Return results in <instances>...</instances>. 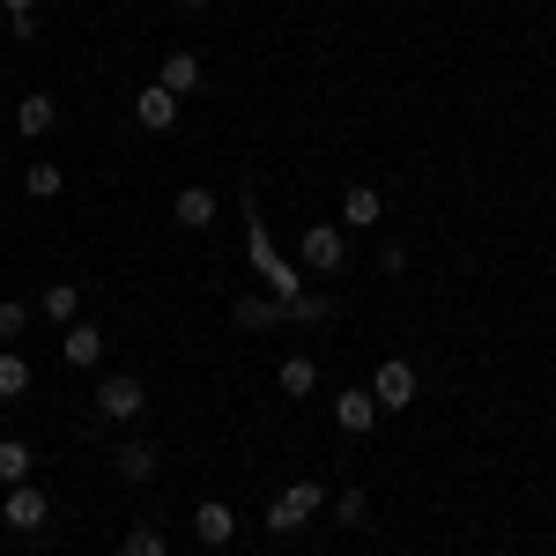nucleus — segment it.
Here are the masks:
<instances>
[{"label":"nucleus","mask_w":556,"mask_h":556,"mask_svg":"<svg viewBox=\"0 0 556 556\" xmlns=\"http://www.w3.org/2000/svg\"><path fill=\"white\" fill-rule=\"evenodd\" d=\"M327 312H334V304L312 298V290H304V298H290V319H327Z\"/></svg>","instance_id":"24"},{"label":"nucleus","mask_w":556,"mask_h":556,"mask_svg":"<svg viewBox=\"0 0 556 556\" xmlns=\"http://www.w3.org/2000/svg\"><path fill=\"white\" fill-rule=\"evenodd\" d=\"M172 215L186 223V230H208V223H215V193H208V186H186V193L172 201Z\"/></svg>","instance_id":"11"},{"label":"nucleus","mask_w":556,"mask_h":556,"mask_svg":"<svg viewBox=\"0 0 556 556\" xmlns=\"http://www.w3.org/2000/svg\"><path fill=\"white\" fill-rule=\"evenodd\" d=\"M30 460H38V453H30L23 438H0V490H15V482H30Z\"/></svg>","instance_id":"16"},{"label":"nucleus","mask_w":556,"mask_h":556,"mask_svg":"<svg viewBox=\"0 0 556 556\" xmlns=\"http://www.w3.org/2000/svg\"><path fill=\"white\" fill-rule=\"evenodd\" d=\"M298 260L312 267V275H342V260H349V238H342V223H312L298 238Z\"/></svg>","instance_id":"1"},{"label":"nucleus","mask_w":556,"mask_h":556,"mask_svg":"<svg viewBox=\"0 0 556 556\" xmlns=\"http://www.w3.org/2000/svg\"><path fill=\"white\" fill-rule=\"evenodd\" d=\"M0 15H8V8H0Z\"/></svg>","instance_id":"27"},{"label":"nucleus","mask_w":556,"mask_h":556,"mask_svg":"<svg viewBox=\"0 0 556 556\" xmlns=\"http://www.w3.org/2000/svg\"><path fill=\"white\" fill-rule=\"evenodd\" d=\"M60 186H67V178H60V164H23V193H30V201H52Z\"/></svg>","instance_id":"19"},{"label":"nucleus","mask_w":556,"mask_h":556,"mask_svg":"<svg viewBox=\"0 0 556 556\" xmlns=\"http://www.w3.org/2000/svg\"><path fill=\"white\" fill-rule=\"evenodd\" d=\"M275 386H282L290 401H304V393H319V364H312V356H282V371H275Z\"/></svg>","instance_id":"12"},{"label":"nucleus","mask_w":556,"mask_h":556,"mask_svg":"<svg viewBox=\"0 0 556 556\" xmlns=\"http://www.w3.org/2000/svg\"><path fill=\"white\" fill-rule=\"evenodd\" d=\"M23 393H30V356L0 349V401H23Z\"/></svg>","instance_id":"15"},{"label":"nucleus","mask_w":556,"mask_h":556,"mask_svg":"<svg viewBox=\"0 0 556 556\" xmlns=\"http://www.w3.org/2000/svg\"><path fill=\"white\" fill-rule=\"evenodd\" d=\"M141 408H149V393H141V379H127V371L97 386V416H104V424H141Z\"/></svg>","instance_id":"3"},{"label":"nucleus","mask_w":556,"mask_h":556,"mask_svg":"<svg viewBox=\"0 0 556 556\" xmlns=\"http://www.w3.org/2000/svg\"><path fill=\"white\" fill-rule=\"evenodd\" d=\"M156 83L178 89V97H186V89H201V52H164V75H156Z\"/></svg>","instance_id":"14"},{"label":"nucleus","mask_w":556,"mask_h":556,"mask_svg":"<svg viewBox=\"0 0 556 556\" xmlns=\"http://www.w3.org/2000/svg\"><path fill=\"white\" fill-rule=\"evenodd\" d=\"M75 312H83V290H75V282H52V290H45V319L75 327Z\"/></svg>","instance_id":"18"},{"label":"nucleus","mask_w":556,"mask_h":556,"mask_svg":"<svg viewBox=\"0 0 556 556\" xmlns=\"http://www.w3.org/2000/svg\"><path fill=\"white\" fill-rule=\"evenodd\" d=\"M379 215H386L379 186H349L342 193V230H379Z\"/></svg>","instance_id":"9"},{"label":"nucleus","mask_w":556,"mask_h":556,"mask_svg":"<svg viewBox=\"0 0 556 556\" xmlns=\"http://www.w3.org/2000/svg\"><path fill=\"white\" fill-rule=\"evenodd\" d=\"M52 119H60V104H52V97H23V104H15V127H23V141L52 134Z\"/></svg>","instance_id":"13"},{"label":"nucleus","mask_w":556,"mask_h":556,"mask_svg":"<svg viewBox=\"0 0 556 556\" xmlns=\"http://www.w3.org/2000/svg\"><path fill=\"white\" fill-rule=\"evenodd\" d=\"M379 401H371V386H349V393H334V424L349 430V438H364V430H379Z\"/></svg>","instance_id":"6"},{"label":"nucleus","mask_w":556,"mask_h":556,"mask_svg":"<svg viewBox=\"0 0 556 556\" xmlns=\"http://www.w3.org/2000/svg\"><path fill=\"white\" fill-rule=\"evenodd\" d=\"M0 8H8V23H23V15H30L38 0H0Z\"/></svg>","instance_id":"25"},{"label":"nucleus","mask_w":556,"mask_h":556,"mask_svg":"<svg viewBox=\"0 0 556 556\" xmlns=\"http://www.w3.org/2000/svg\"><path fill=\"white\" fill-rule=\"evenodd\" d=\"M371 401H379L386 416H401L408 401H416V364H401V356H386L379 379H371Z\"/></svg>","instance_id":"4"},{"label":"nucleus","mask_w":556,"mask_h":556,"mask_svg":"<svg viewBox=\"0 0 556 556\" xmlns=\"http://www.w3.org/2000/svg\"><path fill=\"white\" fill-rule=\"evenodd\" d=\"M193 534H201V542H208V549H223V542H230V534H238V513H230V505H223V497H208V505H201V513H193Z\"/></svg>","instance_id":"10"},{"label":"nucleus","mask_w":556,"mask_h":556,"mask_svg":"<svg viewBox=\"0 0 556 556\" xmlns=\"http://www.w3.org/2000/svg\"><path fill=\"white\" fill-rule=\"evenodd\" d=\"M119 556H172V549H164V534H156V527H134L127 542H119Z\"/></svg>","instance_id":"21"},{"label":"nucleus","mask_w":556,"mask_h":556,"mask_svg":"<svg viewBox=\"0 0 556 556\" xmlns=\"http://www.w3.org/2000/svg\"><path fill=\"white\" fill-rule=\"evenodd\" d=\"M134 119L149 134H172L178 127V89H164V83H149L141 97H134Z\"/></svg>","instance_id":"7"},{"label":"nucleus","mask_w":556,"mask_h":556,"mask_svg":"<svg viewBox=\"0 0 556 556\" xmlns=\"http://www.w3.org/2000/svg\"><path fill=\"white\" fill-rule=\"evenodd\" d=\"M334 513H342V527H364V519H371V497H364V490H342Z\"/></svg>","instance_id":"22"},{"label":"nucleus","mask_w":556,"mask_h":556,"mask_svg":"<svg viewBox=\"0 0 556 556\" xmlns=\"http://www.w3.org/2000/svg\"><path fill=\"white\" fill-rule=\"evenodd\" d=\"M112 460H119V482H149V475H156V453H149L141 438H134V445H119Z\"/></svg>","instance_id":"17"},{"label":"nucleus","mask_w":556,"mask_h":556,"mask_svg":"<svg viewBox=\"0 0 556 556\" xmlns=\"http://www.w3.org/2000/svg\"><path fill=\"white\" fill-rule=\"evenodd\" d=\"M23 327H30V312H23V304H15V298H0V342H15Z\"/></svg>","instance_id":"23"},{"label":"nucleus","mask_w":556,"mask_h":556,"mask_svg":"<svg viewBox=\"0 0 556 556\" xmlns=\"http://www.w3.org/2000/svg\"><path fill=\"white\" fill-rule=\"evenodd\" d=\"M60 364H75V371H89V364H104V334H97L89 319H75V327L60 334Z\"/></svg>","instance_id":"8"},{"label":"nucleus","mask_w":556,"mask_h":556,"mask_svg":"<svg viewBox=\"0 0 556 556\" xmlns=\"http://www.w3.org/2000/svg\"><path fill=\"white\" fill-rule=\"evenodd\" d=\"M0 519H8L15 534H38L45 519H52V505H45L38 482H15V490H8V505H0Z\"/></svg>","instance_id":"5"},{"label":"nucleus","mask_w":556,"mask_h":556,"mask_svg":"<svg viewBox=\"0 0 556 556\" xmlns=\"http://www.w3.org/2000/svg\"><path fill=\"white\" fill-rule=\"evenodd\" d=\"M178 8H186V15H193V8H208V0H178Z\"/></svg>","instance_id":"26"},{"label":"nucleus","mask_w":556,"mask_h":556,"mask_svg":"<svg viewBox=\"0 0 556 556\" xmlns=\"http://www.w3.org/2000/svg\"><path fill=\"white\" fill-rule=\"evenodd\" d=\"M319 513H327V490H319V482H290V490L275 497L267 527H275V534H298L304 519H319Z\"/></svg>","instance_id":"2"},{"label":"nucleus","mask_w":556,"mask_h":556,"mask_svg":"<svg viewBox=\"0 0 556 556\" xmlns=\"http://www.w3.org/2000/svg\"><path fill=\"white\" fill-rule=\"evenodd\" d=\"M238 319H245V327H275V319H290V304H282V298H245V304H238Z\"/></svg>","instance_id":"20"}]
</instances>
